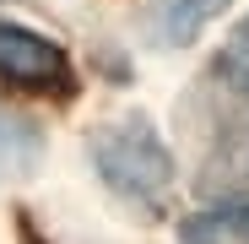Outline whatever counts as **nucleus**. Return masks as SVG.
<instances>
[{
	"mask_svg": "<svg viewBox=\"0 0 249 244\" xmlns=\"http://www.w3.org/2000/svg\"><path fill=\"white\" fill-rule=\"evenodd\" d=\"M184 244H249V201L238 206H212V212H195L179 228Z\"/></svg>",
	"mask_w": 249,
	"mask_h": 244,
	"instance_id": "423d86ee",
	"label": "nucleus"
},
{
	"mask_svg": "<svg viewBox=\"0 0 249 244\" xmlns=\"http://www.w3.org/2000/svg\"><path fill=\"white\" fill-rule=\"evenodd\" d=\"M212 141H206V169L200 185L206 190H244L249 185V93L233 81H212Z\"/></svg>",
	"mask_w": 249,
	"mask_h": 244,
	"instance_id": "7ed1b4c3",
	"label": "nucleus"
},
{
	"mask_svg": "<svg viewBox=\"0 0 249 244\" xmlns=\"http://www.w3.org/2000/svg\"><path fill=\"white\" fill-rule=\"evenodd\" d=\"M233 0H152V11H146V38L162 49H179L190 44V38L212 22L217 11H228Z\"/></svg>",
	"mask_w": 249,
	"mask_h": 244,
	"instance_id": "20e7f679",
	"label": "nucleus"
},
{
	"mask_svg": "<svg viewBox=\"0 0 249 244\" xmlns=\"http://www.w3.org/2000/svg\"><path fill=\"white\" fill-rule=\"evenodd\" d=\"M0 87L27 98H71L76 93L71 55L17 22H0Z\"/></svg>",
	"mask_w": 249,
	"mask_h": 244,
	"instance_id": "f03ea898",
	"label": "nucleus"
},
{
	"mask_svg": "<svg viewBox=\"0 0 249 244\" xmlns=\"http://www.w3.org/2000/svg\"><path fill=\"white\" fill-rule=\"evenodd\" d=\"M217 76L249 93V22H244V27H238V33L228 38V49L217 55Z\"/></svg>",
	"mask_w": 249,
	"mask_h": 244,
	"instance_id": "0eeeda50",
	"label": "nucleus"
},
{
	"mask_svg": "<svg viewBox=\"0 0 249 244\" xmlns=\"http://www.w3.org/2000/svg\"><path fill=\"white\" fill-rule=\"evenodd\" d=\"M17 233H22V244H44V233H38L27 217H17Z\"/></svg>",
	"mask_w": 249,
	"mask_h": 244,
	"instance_id": "6e6552de",
	"label": "nucleus"
},
{
	"mask_svg": "<svg viewBox=\"0 0 249 244\" xmlns=\"http://www.w3.org/2000/svg\"><path fill=\"white\" fill-rule=\"evenodd\" d=\"M38 157H44V136H38V125H27V119L11 114V109H0V185L33 174Z\"/></svg>",
	"mask_w": 249,
	"mask_h": 244,
	"instance_id": "39448f33",
	"label": "nucleus"
},
{
	"mask_svg": "<svg viewBox=\"0 0 249 244\" xmlns=\"http://www.w3.org/2000/svg\"><path fill=\"white\" fill-rule=\"evenodd\" d=\"M92 163H98L103 185L124 201H136V206H157L174 185V157L141 114L98 125L92 131Z\"/></svg>",
	"mask_w": 249,
	"mask_h": 244,
	"instance_id": "f257e3e1",
	"label": "nucleus"
}]
</instances>
